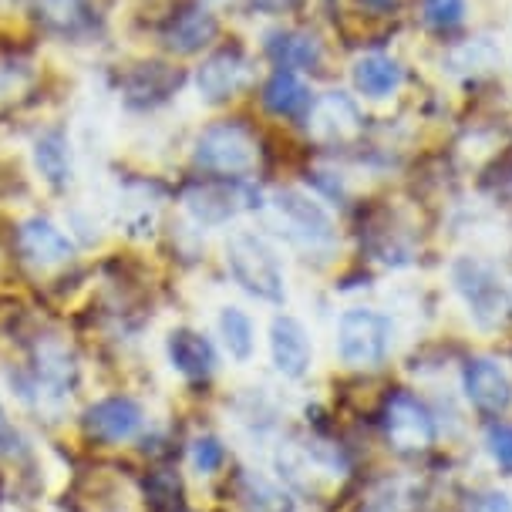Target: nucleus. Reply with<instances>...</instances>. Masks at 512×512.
I'll list each match as a JSON object with an SVG mask.
<instances>
[{
  "instance_id": "f257e3e1",
  "label": "nucleus",
  "mask_w": 512,
  "mask_h": 512,
  "mask_svg": "<svg viewBox=\"0 0 512 512\" xmlns=\"http://www.w3.org/2000/svg\"><path fill=\"white\" fill-rule=\"evenodd\" d=\"M300 142L267 128L250 108L199 115L179 142V172H199L216 179H283L287 155H297Z\"/></svg>"
},
{
  "instance_id": "f03ea898",
  "label": "nucleus",
  "mask_w": 512,
  "mask_h": 512,
  "mask_svg": "<svg viewBox=\"0 0 512 512\" xmlns=\"http://www.w3.org/2000/svg\"><path fill=\"white\" fill-rule=\"evenodd\" d=\"M0 384L24 422H71L85 391V358L61 327H38L21 354L0 368Z\"/></svg>"
},
{
  "instance_id": "7ed1b4c3",
  "label": "nucleus",
  "mask_w": 512,
  "mask_h": 512,
  "mask_svg": "<svg viewBox=\"0 0 512 512\" xmlns=\"http://www.w3.org/2000/svg\"><path fill=\"white\" fill-rule=\"evenodd\" d=\"M253 223H260L283 246V253L307 270H331L344 256V216L294 176L270 182L263 209Z\"/></svg>"
},
{
  "instance_id": "20e7f679",
  "label": "nucleus",
  "mask_w": 512,
  "mask_h": 512,
  "mask_svg": "<svg viewBox=\"0 0 512 512\" xmlns=\"http://www.w3.org/2000/svg\"><path fill=\"white\" fill-rule=\"evenodd\" d=\"M216 260L250 304L283 310L290 300V256L260 223H240L216 240Z\"/></svg>"
},
{
  "instance_id": "39448f33",
  "label": "nucleus",
  "mask_w": 512,
  "mask_h": 512,
  "mask_svg": "<svg viewBox=\"0 0 512 512\" xmlns=\"http://www.w3.org/2000/svg\"><path fill=\"white\" fill-rule=\"evenodd\" d=\"M263 75V61L253 48L250 31L230 27L223 41L213 51H206L199 61L189 64V102L196 112L216 115L246 108L256 91V81Z\"/></svg>"
},
{
  "instance_id": "423d86ee",
  "label": "nucleus",
  "mask_w": 512,
  "mask_h": 512,
  "mask_svg": "<svg viewBox=\"0 0 512 512\" xmlns=\"http://www.w3.org/2000/svg\"><path fill=\"white\" fill-rule=\"evenodd\" d=\"M7 256L27 280L41 283V287H54L64 277L78 273L85 267V253L68 233L61 213L41 206H27L7 219Z\"/></svg>"
},
{
  "instance_id": "0eeeda50",
  "label": "nucleus",
  "mask_w": 512,
  "mask_h": 512,
  "mask_svg": "<svg viewBox=\"0 0 512 512\" xmlns=\"http://www.w3.org/2000/svg\"><path fill=\"white\" fill-rule=\"evenodd\" d=\"M337 78L368 112L391 115L411 102L425 78V68L411 44H371V48L347 51Z\"/></svg>"
},
{
  "instance_id": "6e6552de",
  "label": "nucleus",
  "mask_w": 512,
  "mask_h": 512,
  "mask_svg": "<svg viewBox=\"0 0 512 512\" xmlns=\"http://www.w3.org/2000/svg\"><path fill=\"white\" fill-rule=\"evenodd\" d=\"M263 179H216L199 172H176L172 213L206 236H223L240 223H253L267 199Z\"/></svg>"
},
{
  "instance_id": "1a4fd4ad",
  "label": "nucleus",
  "mask_w": 512,
  "mask_h": 512,
  "mask_svg": "<svg viewBox=\"0 0 512 512\" xmlns=\"http://www.w3.org/2000/svg\"><path fill=\"white\" fill-rule=\"evenodd\" d=\"M250 38L263 68L297 71V75L317 81V85L341 75V44H337L324 17L317 14L250 27Z\"/></svg>"
},
{
  "instance_id": "9d476101",
  "label": "nucleus",
  "mask_w": 512,
  "mask_h": 512,
  "mask_svg": "<svg viewBox=\"0 0 512 512\" xmlns=\"http://www.w3.org/2000/svg\"><path fill=\"white\" fill-rule=\"evenodd\" d=\"M152 425L155 415L145 395L122 388V384L118 388L88 391L68 422L75 442H81L95 455H108V459L135 452L145 442V435L152 432Z\"/></svg>"
},
{
  "instance_id": "9b49d317",
  "label": "nucleus",
  "mask_w": 512,
  "mask_h": 512,
  "mask_svg": "<svg viewBox=\"0 0 512 512\" xmlns=\"http://www.w3.org/2000/svg\"><path fill=\"white\" fill-rule=\"evenodd\" d=\"M422 61L425 75L445 85L455 95H469V91L502 81L509 75L512 64V41L499 24L482 21L469 34L442 44L432 51H415Z\"/></svg>"
},
{
  "instance_id": "f8f14e48",
  "label": "nucleus",
  "mask_w": 512,
  "mask_h": 512,
  "mask_svg": "<svg viewBox=\"0 0 512 512\" xmlns=\"http://www.w3.org/2000/svg\"><path fill=\"white\" fill-rule=\"evenodd\" d=\"M108 91L132 122H159L189 95V68L149 48L125 54L108 71Z\"/></svg>"
},
{
  "instance_id": "ddd939ff",
  "label": "nucleus",
  "mask_w": 512,
  "mask_h": 512,
  "mask_svg": "<svg viewBox=\"0 0 512 512\" xmlns=\"http://www.w3.org/2000/svg\"><path fill=\"white\" fill-rule=\"evenodd\" d=\"M230 27V14L216 11L206 0H152L145 17V48L189 68L213 51Z\"/></svg>"
},
{
  "instance_id": "4468645a",
  "label": "nucleus",
  "mask_w": 512,
  "mask_h": 512,
  "mask_svg": "<svg viewBox=\"0 0 512 512\" xmlns=\"http://www.w3.org/2000/svg\"><path fill=\"white\" fill-rule=\"evenodd\" d=\"M172 189L176 176L155 169H125L115 179L108 226L128 246H155L172 219Z\"/></svg>"
},
{
  "instance_id": "2eb2a0df",
  "label": "nucleus",
  "mask_w": 512,
  "mask_h": 512,
  "mask_svg": "<svg viewBox=\"0 0 512 512\" xmlns=\"http://www.w3.org/2000/svg\"><path fill=\"white\" fill-rule=\"evenodd\" d=\"M17 24L38 44L88 51L108 38V11L102 0H14Z\"/></svg>"
},
{
  "instance_id": "dca6fc26",
  "label": "nucleus",
  "mask_w": 512,
  "mask_h": 512,
  "mask_svg": "<svg viewBox=\"0 0 512 512\" xmlns=\"http://www.w3.org/2000/svg\"><path fill=\"white\" fill-rule=\"evenodd\" d=\"M374 112H368L358 98L347 91L341 78L324 81L317 88L314 108H310L297 142L304 152H324V155H351L361 149L371 135Z\"/></svg>"
},
{
  "instance_id": "f3484780",
  "label": "nucleus",
  "mask_w": 512,
  "mask_h": 512,
  "mask_svg": "<svg viewBox=\"0 0 512 512\" xmlns=\"http://www.w3.org/2000/svg\"><path fill=\"white\" fill-rule=\"evenodd\" d=\"M445 280L455 300L465 307V314L472 317V324L482 331H496L512 317L509 277L486 253H452L445 263Z\"/></svg>"
},
{
  "instance_id": "a211bd4d",
  "label": "nucleus",
  "mask_w": 512,
  "mask_h": 512,
  "mask_svg": "<svg viewBox=\"0 0 512 512\" xmlns=\"http://www.w3.org/2000/svg\"><path fill=\"white\" fill-rule=\"evenodd\" d=\"M24 162H27V176H31L38 192H44L51 203L75 199V192L81 186V159L68 122H61V118L34 122V128L27 132Z\"/></svg>"
},
{
  "instance_id": "6ab92c4d",
  "label": "nucleus",
  "mask_w": 512,
  "mask_h": 512,
  "mask_svg": "<svg viewBox=\"0 0 512 512\" xmlns=\"http://www.w3.org/2000/svg\"><path fill=\"white\" fill-rule=\"evenodd\" d=\"M395 317L374 304H347L334 317V354L351 371H374L391 358Z\"/></svg>"
},
{
  "instance_id": "aec40b11",
  "label": "nucleus",
  "mask_w": 512,
  "mask_h": 512,
  "mask_svg": "<svg viewBox=\"0 0 512 512\" xmlns=\"http://www.w3.org/2000/svg\"><path fill=\"white\" fill-rule=\"evenodd\" d=\"M317 81H310L297 71H280V68H263L256 91L250 98V112L260 118L263 125L273 128L280 135L297 139L300 128H304L310 108L317 98Z\"/></svg>"
},
{
  "instance_id": "412c9836",
  "label": "nucleus",
  "mask_w": 512,
  "mask_h": 512,
  "mask_svg": "<svg viewBox=\"0 0 512 512\" xmlns=\"http://www.w3.org/2000/svg\"><path fill=\"white\" fill-rule=\"evenodd\" d=\"M162 361L172 371V378H179L186 388H206L219 378L226 358L219 351L213 331L179 320L162 334Z\"/></svg>"
},
{
  "instance_id": "4be33fe9",
  "label": "nucleus",
  "mask_w": 512,
  "mask_h": 512,
  "mask_svg": "<svg viewBox=\"0 0 512 512\" xmlns=\"http://www.w3.org/2000/svg\"><path fill=\"white\" fill-rule=\"evenodd\" d=\"M479 0H411L408 11V44L415 51H432L469 34L482 24Z\"/></svg>"
},
{
  "instance_id": "5701e85b",
  "label": "nucleus",
  "mask_w": 512,
  "mask_h": 512,
  "mask_svg": "<svg viewBox=\"0 0 512 512\" xmlns=\"http://www.w3.org/2000/svg\"><path fill=\"white\" fill-rule=\"evenodd\" d=\"M263 347H267L270 368L283 381H304L314 371V331L310 324L294 310H273L267 327H263Z\"/></svg>"
},
{
  "instance_id": "b1692460",
  "label": "nucleus",
  "mask_w": 512,
  "mask_h": 512,
  "mask_svg": "<svg viewBox=\"0 0 512 512\" xmlns=\"http://www.w3.org/2000/svg\"><path fill=\"white\" fill-rule=\"evenodd\" d=\"M381 428L391 448H398V452H405V455L425 452V448L435 442L432 415H428L422 401L415 395H408V391H395V395L384 398Z\"/></svg>"
},
{
  "instance_id": "393cba45",
  "label": "nucleus",
  "mask_w": 512,
  "mask_h": 512,
  "mask_svg": "<svg viewBox=\"0 0 512 512\" xmlns=\"http://www.w3.org/2000/svg\"><path fill=\"white\" fill-rule=\"evenodd\" d=\"M213 337L223 351V358L230 364H250L256 358L263 344V331H260V320L246 304L240 300H226V304L216 307L213 314Z\"/></svg>"
},
{
  "instance_id": "a878e982",
  "label": "nucleus",
  "mask_w": 512,
  "mask_h": 512,
  "mask_svg": "<svg viewBox=\"0 0 512 512\" xmlns=\"http://www.w3.org/2000/svg\"><path fill=\"white\" fill-rule=\"evenodd\" d=\"M462 388L482 415L499 418L512 405V378L506 364L492 354H475L462 368Z\"/></svg>"
},
{
  "instance_id": "bb28decb",
  "label": "nucleus",
  "mask_w": 512,
  "mask_h": 512,
  "mask_svg": "<svg viewBox=\"0 0 512 512\" xmlns=\"http://www.w3.org/2000/svg\"><path fill=\"white\" fill-rule=\"evenodd\" d=\"M31 34L24 38H7L0 44V108H11L14 102H24L41 81L44 64L38 61Z\"/></svg>"
},
{
  "instance_id": "cd10ccee",
  "label": "nucleus",
  "mask_w": 512,
  "mask_h": 512,
  "mask_svg": "<svg viewBox=\"0 0 512 512\" xmlns=\"http://www.w3.org/2000/svg\"><path fill=\"white\" fill-rule=\"evenodd\" d=\"M226 486H230V496L236 506H240V512H287L290 509L287 489L263 472L233 469V475L226 472Z\"/></svg>"
},
{
  "instance_id": "c85d7f7f",
  "label": "nucleus",
  "mask_w": 512,
  "mask_h": 512,
  "mask_svg": "<svg viewBox=\"0 0 512 512\" xmlns=\"http://www.w3.org/2000/svg\"><path fill=\"white\" fill-rule=\"evenodd\" d=\"M38 442L27 432V422L17 415V408L7 398L4 384H0V462L11 465V469H24L27 462H34L38 455Z\"/></svg>"
},
{
  "instance_id": "c756f323",
  "label": "nucleus",
  "mask_w": 512,
  "mask_h": 512,
  "mask_svg": "<svg viewBox=\"0 0 512 512\" xmlns=\"http://www.w3.org/2000/svg\"><path fill=\"white\" fill-rule=\"evenodd\" d=\"M186 469L196 479H219L230 469V445L216 432H196L186 438Z\"/></svg>"
},
{
  "instance_id": "7c9ffc66",
  "label": "nucleus",
  "mask_w": 512,
  "mask_h": 512,
  "mask_svg": "<svg viewBox=\"0 0 512 512\" xmlns=\"http://www.w3.org/2000/svg\"><path fill=\"white\" fill-rule=\"evenodd\" d=\"M475 186H479L482 192H489L496 203L512 206V139H509L506 149H502L496 159H492L489 166L475 176Z\"/></svg>"
},
{
  "instance_id": "2f4dec72",
  "label": "nucleus",
  "mask_w": 512,
  "mask_h": 512,
  "mask_svg": "<svg viewBox=\"0 0 512 512\" xmlns=\"http://www.w3.org/2000/svg\"><path fill=\"white\" fill-rule=\"evenodd\" d=\"M489 452L499 462V469L512 472V425L496 422L489 428Z\"/></svg>"
},
{
  "instance_id": "473e14b6",
  "label": "nucleus",
  "mask_w": 512,
  "mask_h": 512,
  "mask_svg": "<svg viewBox=\"0 0 512 512\" xmlns=\"http://www.w3.org/2000/svg\"><path fill=\"white\" fill-rule=\"evenodd\" d=\"M465 512H512V502L502 492H479V496H472Z\"/></svg>"
},
{
  "instance_id": "72a5a7b5",
  "label": "nucleus",
  "mask_w": 512,
  "mask_h": 512,
  "mask_svg": "<svg viewBox=\"0 0 512 512\" xmlns=\"http://www.w3.org/2000/svg\"><path fill=\"white\" fill-rule=\"evenodd\" d=\"M206 4H213V7H216V11L230 14V21H233V7H236V0H206Z\"/></svg>"
},
{
  "instance_id": "f704fd0d",
  "label": "nucleus",
  "mask_w": 512,
  "mask_h": 512,
  "mask_svg": "<svg viewBox=\"0 0 512 512\" xmlns=\"http://www.w3.org/2000/svg\"><path fill=\"white\" fill-rule=\"evenodd\" d=\"M0 512H34V509H24V506H4Z\"/></svg>"
},
{
  "instance_id": "c9c22d12",
  "label": "nucleus",
  "mask_w": 512,
  "mask_h": 512,
  "mask_svg": "<svg viewBox=\"0 0 512 512\" xmlns=\"http://www.w3.org/2000/svg\"><path fill=\"white\" fill-rule=\"evenodd\" d=\"M509 297H512V277H509Z\"/></svg>"
},
{
  "instance_id": "e433bc0d",
  "label": "nucleus",
  "mask_w": 512,
  "mask_h": 512,
  "mask_svg": "<svg viewBox=\"0 0 512 512\" xmlns=\"http://www.w3.org/2000/svg\"><path fill=\"white\" fill-rule=\"evenodd\" d=\"M509 41H512V21H509Z\"/></svg>"
},
{
  "instance_id": "4c0bfd02",
  "label": "nucleus",
  "mask_w": 512,
  "mask_h": 512,
  "mask_svg": "<svg viewBox=\"0 0 512 512\" xmlns=\"http://www.w3.org/2000/svg\"><path fill=\"white\" fill-rule=\"evenodd\" d=\"M176 512H189V509H176Z\"/></svg>"
}]
</instances>
